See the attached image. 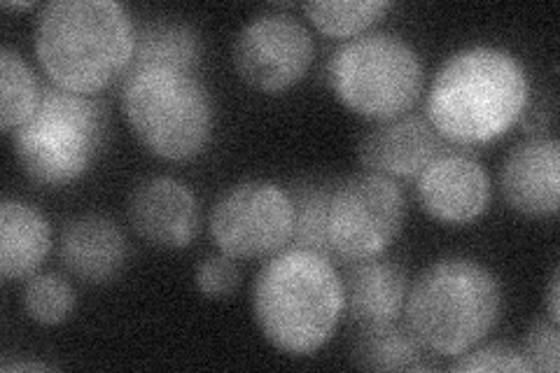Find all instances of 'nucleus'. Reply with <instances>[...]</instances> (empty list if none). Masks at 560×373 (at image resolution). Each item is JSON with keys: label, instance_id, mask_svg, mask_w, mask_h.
I'll return each mask as SVG.
<instances>
[{"label": "nucleus", "instance_id": "nucleus-1", "mask_svg": "<svg viewBox=\"0 0 560 373\" xmlns=\"http://www.w3.org/2000/svg\"><path fill=\"white\" fill-rule=\"evenodd\" d=\"M530 103L528 73L512 51L467 47L432 80L425 117L453 145H483L510 131Z\"/></svg>", "mask_w": 560, "mask_h": 373}, {"label": "nucleus", "instance_id": "nucleus-2", "mask_svg": "<svg viewBox=\"0 0 560 373\" xmlns=\"http://www.w3.org/2000/svg\"><path fill=\"white\" fill-rule=\"evenodd\" d=\"M33 45L51 82L92 96L127 73L136 33L115 0H55L35 20Z\"/></svg>", "mask_w": 560, "mask_h": 373}, {"label": "nucleus", "instance_id": "nucleus-3", "mask_svg": "<svg viewBox=\"0 0 560 373\" xmlns=\"http://www.w3.org/2000/svg\"><path fill=\"white\" fill-rule=\"evenodd\" d=\"M253 313L273 348L311 354L331 339L343 315V280L318 253L280 250L255 278Z\"/></svg>", "mask_w": 560, "mask_h": 373}, {"label": "nucleus", "instance_id": "nucleus-4", "mask_svg": "<svg viewBox=\"0 0 560 373\" xmlns=\"http://www.w3.org/2000/svg\"><path fill=\"white\" fill-rule=\"evenodd\" d=\"M502 308L498 278L467 257H448L420 273L407 292V327L428 352L458 358L479 346Z\"/></svg>", "mask_w": 560, "mask_h": 373}, {"label": "nucleus", "instance_id": "nucleus-5", "mask_svg": "<svg viewBox=\"0 0 560 373\" xmlns=\"http://www.w3.org/2000/svg\"><path fill=\"white\" fill-rule=\"evenodd\" d=\"M119 103L140 143L168 162L201 154L213 133L210 94L189 70L131 66Z\"/></svg>", "mask_w": 560, "mask_h": 373}, {"label": "nucleus", "instance_id": "nucleus-6", "mask_svg": "<svg viewBox=\"0 0 560 373\" xmlns=\"http://www.w3.org/2000/svg\"><path fill=\"white\" fill-rule=\"evenodd\" d=\"M103 129L101 101L47 84L33 117L12 131L14 156L33 183H75L96 156Z\"/></svg>", "mask_w": 560, "mask_h": 373}, {"label": "nucleus", "instance_id": "nucleus-7", "mask_svg": "<svg viewBox=\"0 0 560 373\" xmlns=\"http://www.w3.org/2000/svg\"><path fill=\"white\" fill-rule=\"evenodd\" d=\"M327 80L348 110L390 121L407 115L423 94L418 51L395 33H364L341 45L327 63Z\"/></svg>", "mask_w": 560, "mask_h": 373}, {"label": "nucleus", "instance_id": "nucleus-8", "mask_svg": "<svg viewBox=\"0 0 560 373\" xmlns=\"http://www.w3.org/2000/svg\"><path fill=\"white\" fill-rule=\"evenodd\" d=\"M405 194L393 177L362 173L331 189L327 236L343 261L381 257L405 224Z\"/></svg>", "mask_w": 560, "mask_h": 373}, {"label": "nucleus", "instance_id": "nucleus-9", "mask_svg": "<svg viewBox=\"0 0 560 373\" xmlns=\"http://www.w3.org/2000/svg\"><path fill=\"white\" fill-rule=\"evenodd\" d=\"M208 224L222 255L234 259L273 257L292 241L294 208L283 187L243 183L218 199Z\"/></svg>", "mask_w": 560, "mask_h": 373}, {"label": "nucleus", "instance_id": "nucleus-10", "mask_svg": "<svg viewBox=\"0 0 560 373\" xmlns=\"http://www.w3.org/2000/svg\"><path fill=\"white\" fill-rule=\"evenodd\" d=\"M313 61L308 28L283 12L255 16L234 40V66L245 84L278 94L300 82Z\"/></svg>", "mask_w": 560, "mask_h": 373}, {"label": "nucleus", "instance_id": "nucleus-11", "mask_svg": "<svg viewBox=\"0 0 560 373\" xmlns=\"http://www.w3.org/2000/svg\"><path fill=\"white\" fill-rule=\"evenodd\" d=\"M418 201L428 215L444 224H469L490 206V177L467 154L442 152L418 175Z\"/></svg>", "mask_w": 560, "mask_h": 373}, {"label": "nucleus", "instance_id": "nucleus-12", "mask_svg": "<svg viewBox=\"0 0 560 373\" xmlns=\"http://www.w3.org/2000/svg\"><path fill=\"white\" fill-rule=\"evenodd\" d=\"M129 222L154 247L180 250L199 234V201L185 183L154 175L138 183L129 197Z\"/></svg>", "mask_w": 560, "mask_h": 373}, {"label": "nucleus", "instance_id": "nucleus-13", "mask_svg": "<svg viewBox=\"0 0 560 373\" xmlns=\"http://www.w3.org/2000/svg\"><path fill=\"white\" fill-rule=\"evenodd\" d=\"M500 187L504 201L521 215H556L560 199L558 140L539 136L518 143L504 159Z\"/></svg>", "mask_w": 560, "mask_h": 373}, {"label": "nucleus", "instance_id": "nucleus-14", "mask_svg": "<svg viewBox=\"0 0 560 373\" xmlns=\"http://www.w3.org/2000/svg\"><path fill=\"white\" fill-rule=\"evenodd\" d=\"M442 152L444 140L423 115L378 121V127L364 133L358 148L362 166L385 177H418Z\"/></svg>", "mask_w": 560, "mask_h": 373}, {"label": "nucleus", "instance_id": "nucleus-15", "mask_svg": "<svg viewBox=\"0 0 560 373\" xmlns=\"http://www.w3.org/2000/svg\"><path fill=\"white\" fill-rule=\"evenodd\" d=\"M59 257L70 276L90 285H105L125 269L127 241L113 220L82 215L63 226Z\"/></svg>", "mask_w": 560, "mask_h": 373}, {"label": "nucleus", "instance_id": "nucleus-16", "mask_svg": "<svg viewBox=\"0 0 560 373\" xmlns=\"http://www.w3.org/2000/svg\"><path fill=\"white\" fill-rule=\"evenodd\" d=\"M343 311L360 327L395 323L405 313L407 276L390 259L350 261L343 273Z\"/></svg>", "mask_w": 560, "mask_h": 373}, {"label": "nucleus", "instance_id": "nucleus-17", "mask_svg": "<svg viewBox=\"0 0 560 373\" xmlns=\"http://www.w3.org/2000/svg\"><path fill=\"white\" fill-rule=\"evenodd\" d=\"M51 247L49 224L24 201L0 203V276L5 282L38 273Z\"/></svg>", "mask_w": 560, "mask_h": 373}, {"label": "nucleus", "instance_id": "nucleus-18", "mask_svg": "<svg viewBox=\"0 0 560 373\" xmlns=\"http://www.w3.org/2000/svg\"><path fill=\"white\" fill-rule=\"evenodd\" d=\"M353 362L370 371H420L428 369L425 348L407 325L385 323L362 327L353 343Z\"/></svg>", "mask_w": 560, "mask_h": 373}, {"label": "nucleus", "instance_id": "nucleus-19", "mask_svg": "<svg viewBox=\"0 0 560 373\" xmlns=\"http://www.w3.org/2000/svg\"><path fill=\"white\" fill-rule=\"evenodd\" d=\"M197 63L199 38L197 33L185 24L154 22L136 35L131 66H166L195 73Z\"/></svg>", "mask_w": 560, "mask_h": 373}, {"label": "nucleus", "instance_id": "nucleus-20", "mask_svg": "<svg viewBox=\"0 0 560 373\" xmlns=\"http://www.w3.org/2000/svg\"><path fill=\"white\" fill-rule=\"evenodd\" d=\"M40 94L43 89L20 51L0 49V129L12 133L26 124L38 108Z\"/></svg>", "mask_w": 560, "mask_h": 373}, {"label": "nucleus", "instance_id": "nucleus-21", "mask_svg": "<svg viewBox=\"0 0 560 373\" xmlns=\"http://www.w3.org/2000/svg\"><path fill=\"white\" fill-rule=\"evenodd\" d=\"M288 194L294 208L292 247H302V250L318 253L335 261L327 236L331 187L323 183H296L288 189Z\"/></svg>", "mask_w": 560, "mask_h": 373}, {"label": "nucleus", "instance_id": "nucleus-22", "mask_svg": "<svg viewBox=\"0 0 560 373\" xmlns=\"http://www.w3.org/2000/svg\"><path fill=\"white\" fill-rule=\"evenodd\" d=\"M390 10L388 0H311L304 12L329 38H353L374 26Z\"/></svg>", "mask_w": 560, "mask_h": 373}, {"label": "nucleus", "instance_id": "nucleus-23", "mask_svg": "<svg viewBox=\"0 0 560 373\" xmlns=\"http://www.w3.org/2000/svg\"><path fill=\"white\" fill-rule=\"evenodd\" d=\"M75 308V292L57 273H33L24 288V311L33 323L55 327L68 319Z\"/></svg>", "mask_w": 560, "mask_h": 373}, {"label": "nucleus", "instance_id": "nucleus-24", "mask_svg": "<svg viewBox=\"0 0 560 373\" xmlns=\"http://www.w3.org/2000/svg\"><path fill=\"white\" fill-rule=\"evenodd\" d=\"M451 371H486V373H530L525 364L521 350L504 346V343H490L481 348H471L458 360L451 364Z\"/></svg>", "mask_w": 560, "mask_h": 373}, {"label": "nucleus", "instance_id": "nucleus-25", "mask_svg": "<svg viewBox=\"0 0 560 373\" xmlns=\"http://www.w3.org/2000/svg\"><path fill=\"white\" fill-rule=\"evenodd\" d=\"M523 360L528 364L530 371H545V373H556L560 369V334L558 325H553L551 319L545 323L539 319L535 323L525 336L523 343Z\"/></svg>", "mask_w": 560, "mask_h": 373}, {"label": "nucleus", "instance_id": "nucleus-26", "mask_svg": "<svg viewBox=\"0 0 560 373\" xmlns=\"http://www.w3.org/2000/svg\"><path fill=\"white\" fill-rule=\"evenodd\" d=\"M238 280H241V273L234 257L222 255V253L201 259L195 271L197 290L203 296H213V299L234 294V290L238 288Z\"/></svg>", "mask_w": 560, "mask_h": 373}, {"label": "nucleus", "instance_id": "nucleus-27", "mask_svg": "<svg viewBox=\"0 0 560 373\" xmlns=\"http://www.w3.org/2000/svg\"><path fill=\"white\" fill-rule=\"evenodd\" d=\"M560 280H558V269L553 271L551 276V282H549V292H547V306H549V319L553 325L560 323Z\"/></svg>", "mask_w": 560, "mask_h": 373}, {"label": "nucleus", "instance_id": "nucleus-28", "mask_svg": "<svg viewBox=\"0 0 560 373\" xmlns=\"http://www.w3.org/2000/svg\"><path fill=\"white\" fill-rule=\"evenodd\" d=\"M51 366L40 362H16V364H3V371H49Z\"/></svg>", "mask_w": 560, "mask_h": 373}, {"label": "nucleus", "instance_id": "nucleus-29", "mask_svg": "<svg viewBox=\"0 0 560 373\" xmlns=\"http://www.w3.org/2000/svg\"><path fill=\"white\" fill-rule=\"evenodd\" d=\"M5 10H31L35 8V3H3Z\"/></svg>", "mask_w": 560, "mask_h": 373}]
</instances>
